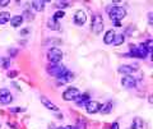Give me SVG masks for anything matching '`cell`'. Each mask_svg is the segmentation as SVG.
Returning <instances> with one entry per match:
<instances>
[{"instance_id": "cell-13", "label": "cell", "mask_w": 153, "mask_h": 129, "mask_svg": "<svg viewBox=\"0 0 153 129\" xmlns=\"http://www.w3.org/2000/svg\"><path fill=\"white\" fill-rule=\"evenodd\" d=\"M41 102L44 104V106H45L46 109L51 110V111H57V110H59V106H56L54 102H51L50 100H49V98H46L45 96H41Z\"/></svg>"}, {"instance_id": "cell-23", "label": "cell", "mask_w": 153, "mask_h": 129, "mask_svg": "<svg viewBox=\"0 0 153 129\" xmlns=\"http://www.w3.org/2000/svg\"><path fill=\"white\" fill-rule=\"evenodd\" d=\"M22 18L23 19H27V21H31V19H33V14L30 10H25L22 14Z\"/></svg>"}, {"instance_id": "cell-32", "label": "cell", "mask_w": 153, "mask_h": 129, "mask_svg": "<svg viewBox=\"0 0 153 129\" xmlns=\"http://www.w3.org/2000/svg\"><path fill=\"white\" fill-rule=\"evenodd\" d=\"M111 129H119V124L117 123H114L111 125Z\"/></svg>"}, {"instance_id": "cell-10", "label": "cell", "mask_w": 153, "mask_h": 129, "mask_svg": "<svg viewBox=\"0 0 153 129\" xmlns=\"http://www.w3.org/2000/svg\"><path fill=\"white\" fill-rule=\"evenodd\" d=\"M101 109V104L98 101H89L87 105H85V110H87L88 114H96L100 111Z\"/></svg>"}, {"instance_id": "cell-25", "label": "cell", "mask_w": 153, "mask_h": 129, "mask_svg": "<svg viewBox=\"0 0 153 129\" xmlns=\"http://www.w3.org/2000/svg\"><path fill=\"white\" fill-rule=\"evenodd\" d=\"M65 17V13H64V10H57L55 14H54V17H52V18H54V19H60V18H64Z\"/></svg>"}, {"instance_id": "cell-27", "label": "cell", "mask_w": 153, "mask_h": 129, "mask_svg": "<svg viewBox=\"0 0 153 129\" xmlns=\"http://www.w3.org/2000/svg\"><path fill=\"white\" fill-rule=\"evenodd\" d=\"M55 5H56L57 8H61V9H63V8L69 7V3H68V1H57V3L55 4Z\"/></svg>"}, {"instance_id": "cell-31", "label": "cell", "mask_w": 153, "mask_h": 129, "mask_svg": "<svg viewBox=\"0 0 153 129\" xmlns=\"http://www.w3.org/2000/svg\"><path fill=\"white\" fill-rule=\"evenodd\" d=\"M17 75V72H9V74H8V77L9 78H14Z\"/></svg>"}, {"instance_id": "cell-14", "label": "cell", "mask_w": 153, "mask_h": 129, "mask_svg": "<svg viewBox=\"0 0 153 129\" xmlns=\"http://www.w3.org/2000/svg\"><path fill=\"white\" fill-rule=\"evenodd\" d=\"M75 77H74V73H71V72H69V70H66L65 73L61 75V77H59L57 78V82H61V83H66V82H71Z\"/></svg>"}, {"instance_id": "cell-20", "label": "cell", "mask_w": 153, "mask_h": 129, "mask_svg": "<svg viewBox=\"0 0 153 129\" xmlns=\"http://www.w3.org/2000/svg\"><path fill=\"white\" fill-rule=\"evenodd\" d=\"M9 21H10V13L0 12V25H5Z\"/></svg>"}, {"instance_id": "cell-22", "label": "cell", "mask_w": 153, "mask_h": 129, "mask_svg": "<svg viewBox=\"0 0 153 129\" xmlns=\"http://www.w3.org/2000/svg\"><path fill=\"white\" fill-rule=\"evenodd\" d=\"M125 41V36L123 35V33H119V35H116L115 36V40H114V46H120V45H123V42Z\"/></svg>"}, {"instance_id": "cell-28", "label": "cell", "mask_w": 153, "mask_h": 129, "mask_svg": "<svg viewBox=\"0 0 153 129\" xmlns=\"http://www.w3.org/2000/svg\"><path fill=\"white\" fill-rule=\"evenodd\" d=\"M13 113H21V111H25V107H13V109H10Z\"/></svg>"}, {"instance_id": "cell-29", "label": "cell", "mask_w": 153, "mask_h": 129, "mask_svg": "<svg viewBox=\"0 0 153 129\" xmlns=\"http://www.w3.org/2000/svg\"><path fill=\"white\" fill-rule=\"evenodd\" d=\"M8 4H10L9 0H0V7H7Z\"/></svg>"}, {"instance_id": "cell-36", "label": "cell", "mask_w": 153, "mask_h": 129, "mask_svg": "<svg viewBox=\"0 0 153 129\" xmlns=\"http://www.w3.org/2000/svg\"><path fill=\"white\" fill-rule=\"evenodd\" d=\"M57 129H64V128H57Z\"/></svg>"}, {"instance_id": "cell-24", "label": "cell", "mask_w": 153, "mask_h": 129, "mask_svg": "<svg viewBox=\"0 0 153 129\" xmlns=\"http://www.w3.org/2000/svg\"><path fill=\"white\" fill-rule=\"evenodd\" d=\"M76 129H87V124H85V122L83 120V119H79L78 122H76Z\"/></svg>"}, {"instance_id": "cell-6", "label": "cell", "mask_w": 153, "mask_h": 129, "mask_svg": "<svg viewBox=\"0 0 153 129\" xmlns=\"http://www.w3.org/2000/svg\"><path fill=\"white\" fill-rule=\"evenodd\" d=\"M80 95L79 89L75 88V87H68L64 92H63V98L65 101H75L78 96Z\"/></svg>"}, {"instance_id": "cell-9", "label": "cell", "mask_w": 153, "mask_h": 129, "mask_svg": "<svg viewBox=\"0 0 153 129\" xmlns=\"http://www.w3.org/2000/svg\"><path fill=\"white\" fill-rule=\"evenodd\" d=\"M87 21V14L83 10H76L74 14V23L76 26H83Z\"/></svg>"}, {"instance_id": "cell-17", "label": "cell", "mask_w": 153, "mask_h": 129, "mask_svg": "<svg viewBox=\"0 0 153 129\" xmlns=\"http://www.w3.org/2000/svg\"><path fill=\"white\" fill-rule=\"evenodd\" d=\"M130 129H144V122H143L140 118H135L131 123Z\"/></svg>"}, {"instance_id": "cell-7", "label": "cell", "mask_w": 153, "mask_h": 129, "mask_svg": "<svg viewBox=\"0 0 153 129\" xmlns=\"http://www.w3.org/2000/svg\"><path fill=\"white\" fill-rule=\"evenodd\" d=\"M13 101V96L10 93V91L8 88H1L0 89V104L3 105H9Z\"/></svg>"}, {"instance_id": "cell-5", "label": "cell", "mask_w": 153, "mask_h": 129, "mask_svg": "<svg viewBox=\"0 0 153 129\" xmlns=\"http://www.w3.org/2000/svg\"><path fill=\"white\" fill-rule=\"evenodd\" d=\"M47 59L51 64H59V61H61V59H63V51L57 47H51L47 52Z\"/></svg>"}, {"instance_id": "cell-12", "label": "cell", "mask_w": 153, "mask_h": 129, "mask_svg": "<svg viewBox=\"0 0 153 129\" xmlns=\"http://www.w3.org/2000/svg\"><path fill=\"white\" fill-rule=\"evenodd\" d=\"M89 101H91V100H89V95H88V93H82V95H79L78 98L75 100L76 106H79V107H82V106L85 107V105H87Z\"/></svg>"}, {"instance_id": "cell-18", "label": "cell", "mask_w": 153, "mask_h": 129, "mask_svg": "<svg viewBox=\"0 0 153 129\" xmlns=\"http://www.w3.org/2000/svg\"><path fill=\"white\" fill-rule=\"evenodd\" d=\"M47 27H49L50 30H52V31H57V30H60L59 22H57L56 19H54V18H50V19L47 21Z\"/></svg>"}, {"instance_id": "cell-30", "label": "cell", "mask_w": 153, "mask_h": 129, "mask_svg": "<svg viewBox=\"0 0 153 129\" xmlns=\"http://www.w3.org/2000/svg\"><path fill=\"white\" fill-rule=\"evenodd\" d=\"M27 33H30V30H28V28H25V30L21 31V35L22 36H27Z\"/></svg>"}, {"instance_id": "cell-8", "label": "cell", "mask_w": 153, "mask_h": 129, "mask_svg": "<svg viewBox=\"0 0 153 129\" xmlns=\"http://www.w3.org/2000/svg\"><path fill=\"white\" fill-rule=\"evenodd\" d=\"M138 69H139V66H138V64H124V65H120L119 66V72L125 75H130L133 72H137Z\"/></svg>"}, {"instance_id": "cell-2", "label": "cell", "mask_w": 153, "mask_h": 129, "mask_svg": "<svg viewBox=\"0 0 153 129\" xmlns=\"http://www.w3.org/2000/svg\"><path fill=\"white\" fill-rule=\"evenodd\" d=\"M108 12V17L111 21H121L123 18H125L126 16V10L123 7H111L107 9Z\"/></svg>"}, {"instance_id": "cell-21", "label": "cell", "mask_w": 153, "mask_h": 129, "mask_svg": "<svg viewBox=\"0 0 153 129\" xmlns=\"http://www.w3.org/2000/svg\"><path fill=\"white\" fill-rule=\"evenodd\" d=\"M111 110H112V104L111 102H106V104L101 105V109H100L98 113H101V114H108V113H111Z\"/></svg>"}, {"instance_id": "cell-11", "label": "cell", "mask_w": 153, "mask_h": 129, "mask_svg": "<svg viewBox=\"0 0 153 129\" xmlns=\"http://www.w3.org/2000/svg\"><path fill=\"white\" fill-rule=\"evenodd\" d=\"M121 84L126 88H133L137 86V81H135V78H133L131 75H124L121 78Z\"/></svg>"}, {"instance_id": "cell-33", "label": "cell", "mask_w": 153, "mask_h": 129, "mask_svg": "<svg viewBox=\"0 0 153 129\" xmlns=\"http://www.w3.org/2000/svg\"><path fill=\"white\" fill-rule=\"evenodd\" d=\"M114 23H115V26H116V27H121V22L120 21H115Z\"/></svg>"}, {"instance_id": "cell-3", "label": "cell", "mask_w": 153, "mask_h": 129, "mask_svg": "<svg viewBox=\"0 0 153 129\" xmlns=\"http://www.w3.org/2000/svg\"><path fill=\"white\" fill-rule=\"evenodd\" d=\"M103 18L102 16H100V14H94L92 17V22H91V30L94 35H100L102 31H103Z\"/></svg>"}, {"instance_id": "cell-4", "label": "cell", "mask_w": 153, "mask_h": 129, "mask_svg": "<svg viewBox=\"0 0 153 129\" xmlns=\"http://www.w3.org/2000/svg\"><path fill=\"white\" fill-rule=\"evenodd\" d=\"M46 70H47V73H49L50 75H52V77L59 78V77H61V75H63L68 69H66L64 65H61V64H50V65L46 68Z\"/></svg>"}, {"instance_id": "cell-15", "label": "cell", "mask_w": 153, "mask_h": 129, "mask_svg": "<svg viewBox=\"0 0 153 129\" xmlns=\"http://www.w3.org/2000/svg\"><path fill=\"white\" fill-rule=\"evenodd\" d=\"M115 36H116V33L114 32V30H108L106 32V35L103 36V42L106 45H112V42L115 40Z\"/></svg>"}, {"instance_id": "cell-19", "label": "cell", "mask_w": 153, "mask_h": 129, "mask_svg": "<svg viewBox=\"0 0 153 129\" xmlns=\"http://www.w3.org/2000/svg\"><path fill=\"white\" fill-rule=\"evenodd\" d=\"M23 23V18L22 16H14L10 18V25L12 27H19Z\"/></svg>"}, {"instance_id": "cell-34", "label": "cell", "mask_w": 153, "mask_h": 129, "mask_svg": "<svg viewBox=\"0 0 153 129\" xmlns=\"http://www.w3.org/2000/svg\"><path fill=\"white\" fill-rule=\"evenodd\" d=\"M148 18H149V25H152V13L148 14Z\"/></svg>"}, {"instance_id": "cell-1", "label": "cell", "mask_w": 153, "mask_h": 129, "mask_svg": "<svg viewBox=\"0 0 153 129\" xmlns=\"http://www.w3.org/2000/svg\"><path fill=\"white\" fill-rule=\"evenodd\" d=\"M130 52L129 54H125L124 56H131V58H139V59H146L147 55L149 54L148 49L144 45H139V46H130Z\"/></svg>"}, {"instance_id": "cell-26", "label": "cell", "mask_w": 153, "mask_h": 129, "mask_svg": "<svg viewBox=\"0 0 153 129\" xmlns=\"http://www.w3.org/2000/svg\"><path fill=\"white\" fill-rule=\"evenodd\" d=\"M0 63H1V66L4 69H7V68H9V65H10V60L9 59H1Z\"/></svg>"}, {"instance_id": "cell-35", "label": "cell", "mask_w": 153, "mask_h": 129, "mask_svg": "<svg viewBox=\"0 0 153 129\" xmlns=\"http://www.w3.org/2000/svg\"><path fill=\"white\" fill-rule=\"evenodd\" d=\"M64 129H76V128L75 127H71V125H66Z\"/></svg>"}, {"instance_id": "cell-16", "label": "cell", "mask_w": 153, "mask_h": 129, "mask_svg": "<svg viewBox=\"0 0 153 129\" xmlns=\"http://www.w3.org/2000/svg\"><path fill=\"white\" fill-rule=\"evenodd\" d=\"M32 8L35 9V10L37 12H42L45 9V1L44 0H33V1L31 3Z\"/></svg>"}]
</instances>
